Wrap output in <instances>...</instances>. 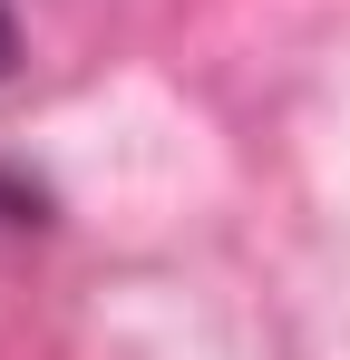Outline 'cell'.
Here are the masks:
<instances>
[{"mask_svg":"<svg viewBox=\"0 0 350 360\" xmlns=\"http://www.w3.org/2000/svg\"><path fill=\"white\" fill-rule=\"evenodd\" d=\"M10 59H20V20H10V0H0V78H10Z\"/></svg>","mask_w":350,"mask_h":360,"instance_id":"1","label":"cell"}]
</instances>
